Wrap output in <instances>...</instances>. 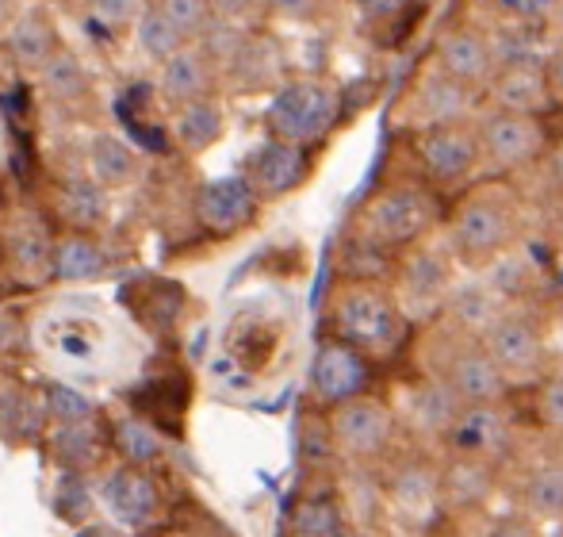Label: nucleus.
Returning <instances> with one entry per match:
<instances>
[{"label": "nucleus", "instance_id": "24", "mask_svg": "<svg viewBox=\"0 0 563 537\" xmlns=\"http://www.w3.org/2000/svg\"><path fill=\"white\" fill-rule=\"evenodd\" d=\"M46 407L43 392H35L31 384L8 381L0 384V441L8 449H31L46 438Z\"/></svg>", "mask_w": 563, "mask_h": 537}, {"label": "nucleus", "instance_id": "10", "mask_svg": "<svg viewBox=\"0 0 563 537\" xmlns=\"http://www.w3.org/2000/svg\"><path fill=\"white\" fill-rule=\"evenodd\" d=\"M475 139H479L483 165L495 173H518L526 165L541 162L544 150H549L541 116L510 112V108L495 105L483 116H475Z\"/></svg>", "mask_w": 563, "mask_h": 537}, {"label": "nucleus", "instance_id": "16", "mask_svg": "<svg viewBox=\"0 0 563 537\" xmlns=\"http://www.w3.org/2000/svg\"><path fill=\"white\" fill-rule=\"evenodd\" d=\"M311 173H314L311 150L268 134V139L245 157L242 177L250 180V188L257 193L261 204H276V200H284V196L296 193V188H303Z\"/></svg>", "mask_w": 563, "mask_h": 537}, {"label": "nucleus", "instance_id": "3", "mask_svg": "<svg viewBox=\"0 0 563 537\" xmlns=\"http://www.w3.org/2000/svg\"><path fill=\"white\" fill-rule=\"evenodd\" d=\"M445 219V200H441V188H433L430 180L402 177L387 180V185L372 188L364 196V204L353 216V231L361 242L376 250H407L415 242L430 239L433 231Z\"/></svg>", "mask_w": 563, "mask_h": 537}, {"label": "nucleus", "instance_id": "30", "mask_svg": "<svg viewBox=\"0 0 563 537\" xmlns=\"http://www.w3.org/2000/svg\"><path fill=\"white\" fill-rule=\"evenodd\" d=\"M227 134V112L216 97L188 100L173 116V139L180 142V150L188 154H208L211 146H219Z\"/></svg>", "mask_w": 563, "mask_h": 537}, {"label": "nucleus", "instance_id": "54", "mask_svg": "<svg viewBox=\"0 0 563 537\" xmlns=\"http://www.w3.org/2000/svg\"><path fill=\"white\" fill-rule=\"evenodd\" d=\"M338 537H372L368 530H361V526H345V530H341Z\"/></svg>", "mask_w": 563, "mask_h": 537}, {"label": "nucleus", "instance_id": "52", "mask_svg": "<svg viewBox=\"0 0 563 537\" xmlns=\"http://www.w3.org/2000/svg\"><path fill=\"white\" fill-rule=\"evenodd\" d=\"M77 537H126V530H119L115 523H97V518H92L89 526L77 530Z\"/></svg>", "mask_w": 563, "mask_h": 537}, {"label": "nucleus", "instance_id": "27", "mask_svg": "<svg viewBox=\"0 0 563 537\" xmlns=\"http://www.w3.org/2000/svg\"><path fill=\"white\" fill-rule=\"evenodd\" d=\"M112 268L108 246L100 242L97 231H62L54 234V257H51V276L66 284L81 281H100Z\"/></svg>", "mask_w": 563, "mask_h": 537}, {"label": "nucleus", "instance_id": "38", "mask_svg": "<svg viewBox=\"0 0 563 537\" xmlns=\"http://www.w3.org/2000/svg\"><path fill=\"white\" fill-rule=\"evenodd\" d=\"M276 62H280V54H276V46L268 43V39L261 35H245V43L238 46V54L227 62V74L234 77L242 89H261V85H280V77H276Z\"/></svg>", "mask_w": 563, "mask_h": 537}, {"label": "nucleus", "instance_id": "19", "mask_svg": "<svg viewBox=\"0 0 563 537\" xmlns=\"http://www.w3.org/2000/svg\"><path fill=\"white\" fill-rule=\"evenodd\" d=\"M261 200L242 173L208 177L196 193V216L211 234H238L257 219Z\"/></svg>", "mask_w": 563, "mask_h": 537}, {"label": "nucleus", "instance_id": "23", "mask_svg": "<svg viewBox=\"0 0 563 537\" xmlns=\"http://www.w3.org/2000/svg\"><path fill=\"white\" fill-rule=\"evenodd\" d=\"M43 342L54 358L69 361V365H92L100 361L108 346V330L100 319L81 311H54L51 319L43 322Z\"/></svg>", "mask_w": 563, "mask_h": 537}, {"label": "nucleus", "instance_id": "28", "mask_svg": "<svg viewBox=\"0 0 563 537\" xmlns=\"http://www.w3.org/2000/svg\"><path fill=\"white\" fill-rule=\"evenodd\" d=\"M85 169H89V177L97 180L100 188L115 193V188H126V185L139 180L142 157L126 139H119V134H112V131H100L89 139V150H85Z\"/></svg>", "mask_w": 563, "mask_h": 537}, {"label": "nucleus", "instance_id": "34", "mask_svg": "<svg viewBox=\"0 0 563 537\" xmlns=\"http://www.w3.org/2000/svg\"><path fill=\"white\" fill-rule=\"evenodd\" d=\"M35 74H38L43 92L51 100H58V105H81V100L89 97V69H85V62L77 58L69 46H62V43L54 46Z\"/></svg>", "mask_w": 563, "mask_h": 537}, {"label": "nucleus", "instance_id": "26", "mask_svg": "<svg viewBox=\"0 0 563 537\" xmlns=\"http://www.w3.org/2000/svg\"><path fill=\"white\" fill-rule=\"evenodd\" d=\"M211 85H216V66H211L208 54L196 43H185L169 58L157 62V89H162V97L173 108L188 105V100L211 97Z\"/></svg>", "mask_w": 563, "mask_h": 537}, {"label": "nucleus", "instance_id": "44", "mask_svg": "<svg viewBox=\"0 0 563 537\" xmlns=\"http://www.w3.org/2000/svg\"><path fill=\"white\" fill-rule=\"evenodd\" d=\"M146 0H89V12L97 15L100 23H108V28H134L139 23V15L146 12Z\"/></svg>", "mask_w": 563, "mask_h": 537}, {"label": "nucleus", "instance_id": "11", "mask_svg": "<svg viewBox=\"0 0 563 537\" xmlns=\"http://www.w3.org/2000/svg\"><path fill=\"white\" fill-rule=\"evenodd\" d=\"M487 358L495 361L498 376H503L510 388H521V384H537L544 376V335L526 311H514V307H503L495 315L487 330L479 335Z\"/></svg>", "mask_w": 563, "mask_h": 537}, {"label": "nucleus", "instance_id": "53", "mask_svg": "<svg viewBox=\"0 0 563 537\" xmlns=\"http://www.w3.org/2000/svg\"><path fill=\"white\" fill-rule=\"evenodd\" d=\"M549 173H552V180H556V188L563 193V142L549 154Z\"/></svg>", "mask_w": 563, "mask_h": 537}, {"label": "nucleus", "instance_id": "22", "mask_svg": "<svg viewBox=\"0 0 563 537\" xmlns=\"http://www.w3.org/2000/svg\"><path fill=\"white\" fill-rule=\"evenodd\" d=\"M441 469V507L449 511H479L490 495L498 492V472L503 464L490 461H475V457H460V453H445L438 457Z\"/></svg>", "mask_w": 563, "mask_h": 537}, {"label": "nucleus", "instance_id": "12", "mask_svg": "<svg viewBox=\"0 0 563 537\" xmlns=\"http://www.w3.org/2000/svg\"><path fill=\"white\" fill-rule=\"evenodd\" d=\"M372 381H376V361L364 358L361 350H353V346L338 342L330 335L314 346L311 369H307V392H311L319 410L364 396V392H372Z\"/></svg>", "mask_w": 563, "mask_h": 537}, {"label": "nucleus", "instance_id": "2", "mask_svg": "<svg viewBox=\"0 0 563 537\" xmlns=\"http://www.w3.org/2000/svg\"><path fill=\"white\" fill-rule=\"evenodd\" d=\"M521 204L503 185H475L456 196V204L445 208V246L452 262L464 268H487L506 254L521 234Z\"/></svg>", "mask_w": 563, "mask_h": 537}, {"label": "nucleus", "instance_id": "47", "mask_svg": "<svg viewBox=\"0 0 563 537\" xmlns=\"http://www.w3.org/2000/svg\"><path fill=\"white\" fill-rule=\"evenodd\" d=\"M327 12V0H268V15L288 23H311Z\"/></svg>", "mask_w": 563, "mask_h": 537}, {"label": "nucleus", "instance_id": "14", "mask_svg": "<svg viewBox=\"0 0 563 537\" xmlns=\"http://www.w3.org/2000/svg\"><path fill=\"white\" fill-rule=\"evenodd\" d=\"M97 500L119 530L139 534V530H146V526L157 523V511H162V487H157V480L150 476V469L119 461L97 480Z\"/></svg>", "mask_w": 563, "mask_h": 537}, {"label": "nucleus", "instance_id": "43", "mask_svg": "<svg viewBox=\"0 0 563 537\" xmlns=\"http://www.w3.org/2000/svg\"><path fill=\"white\" fill-rule=\"evenodd\" d=\"M299 449H303V461H307V464L338 461L334 441H330L327 410H322V415H311V418L303 423V430H299Z\"/></svg>", "mask_w": 563, "mask_h": 537}, {"label": "nucleus", "instance_id": "33", "mask_svg": "<svg viewBox=\"0 0 563 537\" xmlns=\"http://www.w3.org/2000/svg\"><path fill=\"white\" fill-rule=\"evenodd\" d=\"M108 188H100L92 177H69L58 188V216L69 231H100L108 223Z\"/></svg>", "mask_w": 563, "mask_h": 537}, {"label": "nucleus", "instance_id": "29", "mask_svg": "<svg viewBox=\"0 0 563 537\" xmlns=\"http://www.w3.org/2000/svg\"><path fill=\"white\" fill-rule=\"evenodd\" d=\"M349 526L345 500L338 487H311L291 503L288 534L291 537H338Z\"/></svg>", "mask_w": 563, "mask_h": 537}, {"label": "nucleus", "instance_id": "25", "mask_svg": "<svg viewBox=\"0 0 563 537\" xmlns=\"http://www.w3.org/2000/svg\"><path fill=\"white\" fill-rule=\"evenodd\" d=\"M43 441L51 449L54 464L69 472H92L112 449L108 446V430H100V415L81 418V423H51Z\"/></svg>", "mask_w": 563, "mask_h": 537}, {"label": "nucleus", "instance_id": "7", "mask_svg": "<svg viewBox=\"0 0 563 537\" xmlns=\"http://www.w3.org/2000/svg\"><path fill=\"white\" fill-rule=\"evenodd\" d=\"M384 464V476H379V487H384V500L395 515L407 526H433L445 507H441V469L438 457L426 453V449H395Z\"/></svg>", "mask_w": 563, "mask_h": 537}, {"label": "nucleus", "instance_id": "39", "mask_svg": "<svg viewBox=\"0 0 563 537\" xmlns=\"http://www.w3.org/2000/svg\"><path fill=\"white\" fill-rule=\"evenodd\" d=\"M134 39H139V51L154 62L169 58L173 51H180V46L188 43V39L180 35V31L173 28L162 12H157V8H146V12L139 15V23H134Z\"/></svg>", "mask_w": 563, "mask_h": 537}, {"label": "nucleus", "instance_id": "21", "mask_svg": "<svg viewBox=\"0 0 563 537\" xmlns=\"http://www.w3.org/2000/svg\"><path fill=\"white\" fill-rule=\"evenodd\" d=\"M487 97L495 108L541 116L552 105L549 81H544V62L537 58H498L495 74L487 81Z\"/></svg>", "mask_w": 563, "mask_h": 537}, {"label": "nucleus", "instance_id": "20", "mask_svg": "<svg viewBox=\"0 0 563 537\" xmlns=\"http://www.w3.org/2000/svg\"><path fill=\"white\" fill-rule=\"evenodd\" d=\"M433 66L467 89H487L498 66V51L479 28H449L433 46Z\"/></svg>", "mask_w": 563, "mask_h": 537}, {"label": "nucleus", "instance_id": "5", "mask_svg": "<svg viewBox=\"0 0 563 537\" xmlns=\"http://www.w3.org/2000/svg\"><path fill=\"white\" fill-rule=\"evenodd\" d=\"M341 120V89L327 77H288L273 89L265 128L273 139L296 146H319Z\"/></svg>", "mask_w": 563, "mask_h": 537}, {"label": "nucleus", "instance_id": "18", "mask_svg": "<svg viewBox=\"0 0 563 537\" xmlns=\"http://www.w3.org/2000/svg\"><path fill=\"white\" fill-rule=\"evenodd\" d=\"M475 97H479L475 89L452 81L449 74H441L438 66H430L422 77H418L415 89L407 92V100H402V123L415 131V128H430V123L472 120Z\"/></svg>", "mask_w": 563, "mask_h": 537}, {"label": "nucleus", "instance_id": "31", "mask_svg": "<svg viewBox=\"0 0 563 537\" xmlns=\"http://www.w3.org/2000/svg\"><path fill=\"white\" fill-rule=\"evenodd\" d=\"M518 511L537 523H560L563 515V461H544L521 476Z\"/></svg>", "mask_w": 563, "mask_h": 537}, {"label": "nucleus", "instance_id": "57", "mask_svg": "<svg viewBox=\"0 0 563 537\" xmlns=\"http://www.w3.org/2000/svg\"><path fill=\"white\" fill-rule=\"evenodd\" d=\"M560 526H563V515H560Z\"/></svg>", "mask_w": 563, "mask_h": 537}, {"label": "nucleus", "instance_id": "42", "mask_svg": "<svg viewBox=\"0 0 563 537\" xmlns=\"http://www.w3.org/2000/svg\"><path fill=\"white\" fill-rule=\"evenodd\" d=\"M533 410H537V423H541L544 430L563 434V373H552V376H541V381H537Z\"/></svg>", "mask_w": 563, "mask_h": 537}, {"label": "nucleus", "instance_id": "55", "mask_svg": "<svg viewBox=\"0 0 563 537\" xmlns=\"http://www.w3.org/2000/svg\"><path fill=\"white\" fill-rule=\"evenodd\" d=\"M0 296H4V281H0Z\"/></svg>", "mask_w": 563, "mask_h": 537}, {"label": "nucleus", "instance_id": "6", "mask_svg": "<svg viewBox=\"0 0 563 537\" xmlns=\"http://www.w3.org/2000/svg\"><path fill=\"white\" fill-rule=\"evenodd\" d=\"M327 426H330V441H334L338 461H349V464L387 461V457L399 449V434H402L391 403L376 399L372 392L330 407Z\"/></svg>", "mask_w": 563, "mask_h": 537}, {"label": "nucleus", "instance_id": "45", "mask_svg": "<svg viewBox=\"0 0 563 537\" xmlns=\"http://www.w3.org/2000/svg\"><path fill=\"white\" fill-rule=\"evenodd\" d=\"M211 15L238 28H253L261 15H268V0H208Z\"/></svg>", "mask_w": 563, "mask_h": 537}, {"label": "nucleus", "instance_id": "13", "mask_svg": "<svg viewBox=\"0 0 563 537\" xmlns=\"http://www.w3.org/2000/svg\"><path fill=\"white\" fill-rule=\"evenodd\" d=\"M514 434H518V423H514L506 399L464 403L441 449H445V453H460V457H475V461L503 464L514 449Z\"/></svg>", "mask_w": 563, "mask_h": 537}, {"label": "nucleus", "instance_id": "49", "mask_svg": "<svg viewBox=\"0 0 563 537\" xmlns=\"http://www.w3.org/2000/svg\"><path fill=\"white\" fill-rule=\"evenodd\" d=\"M487 537H541V523L529 515H521V511H510V515L495 518L490 523Z\"/></svg>", "mask_w": 563, "mask_h": 537}, {"label": "nucleus", "instance_id": "46", "mask_svg": "<svg viewBox=\"0 0 563 537\" xmlns=\"http://www.w3.org/2000/svg\"><path fill=\"white\" fill-rule=\"evenodd\" d=\"M506 20H518V23H544L556 8V0H490Z\"/></svg>", "mask_w": 563, "mask_h": 537}, {"label": "nucleus", "instance_id": "40", "mask_svg": "<svg viewBox=\"0 0 563 537\" xmlns=\"http://www.w3.org/2000/svg\"><path fill=\"white\" fill-rule=\"evenodd\" d=\"M43 407L51 423H81V418H97V403L85 399L77 388L69 384H46L43 388Z\"/></svg>", "mask_w": 563, "mask_h": 537}, {"label": "nucleus", "instance_id": "8", "mask_svg": "<svg viewBox=\"0 0 563 537\" xmlns=\"http://www.w3.org/2000/svg\"><path fill=\"white\" fill-rule=\"evenodd\" d=\"M410 154H415L418 169H422V180H430L433 188L467 185L483 165L472 120L415 128L410 131Z\"/></svg>", "mask_w": 563, "mask_h": 537}, {"label": "nucleus", "instance_id": "17", "mask_svg": "<svg viewBox=\"0 0 563 537\" xmlns=\"http://www.w3.org/2000/svg\"><path fill=\"white\" fill-rule=\"evenodd\" d=\"M0 250H4V265L23 284H46L54 257V234L46 219L31 208H15L0 223Z\"/></svg>", "mask_w": 563, "mask_h": 537}, {"label": "nucleus", "instance_id": "50", "mask_svg": "<svg viewBox=\"0 0 563 537\" xmlns=\"http://www.w3.org/2000/svg\"><path fill=\"white\" fill-rule=\"evenodd\" d=\"M407 4H410V0H353V8L368 23H395Z\"/></svg>", "mask_w": 563, "mask_h": 537}, {"label": "nucleus", "instance_id": "36", "mask_svg": "<svg viewBox=\"0 0 563 537\" xmlns=\"http://www.w3.org/2000/svg\"><path fill=\"white\" fill-rule=\"evenodd\" d=\"M58 46V31H54L51 15L43 8H31L20 20L8 28V54L15 58V66L38 69L46 62V54Z\"/></svg>", "mask_w": 563, "mask_h": 537}, {"label": "nucleus", "instance_id": "41", "mask_svg": "<svg viewBox=\"0 0 563 537\" xmlns=\"http://www.w3.org/2000/svg\"><path fill=\"white\" fill-rule=\"evenodd\" d=\"M154 8L188 39V43H196V39L208 31V23L216 20L211 8H208V0H157Z\"/></svg>", "mask_w": 563, "mask_h": 537}, {"label": "nucleus", "instance_id": "15", "mask_svg": "<svg viewBox=\"0 0 563 537\" xmlns=\"http://www.w3.org/2000/svg\"><path fill=\"white\" fill-rule=\"evenodd\" d=\"M460 407H464V403H456V396H452L445 384H438L426 373H418L415 381L402 384L399 396L391 403L402 430L415 434V438L426 441V446H445Z\"/></svg>", "mask_w": 563, "mask_h": 537}, {"label": "nucleus", "instance_id": "56", "mask_svg": "<svg viewBox=\"0 0 563 537\" xmlns=\"http://www.w3.org/2000/svg\"><path fill=\"white\" fill-rule=\"evenodd\" d=\"M169 537H188V534H169Z\"/></svg>", "mask_w": 563, "mask_h": 537}, {"label": "nucleus", "instance_id": "32", "mask_svg": "<svg viewBox=\"0 0 563 537\" xmlns=\"http://www.w3.org/2000/svg\"><path fill=\"white\" fill-rule=\"evenodd\" d=\"M498 311H503V304H498L495 288L487 281H467L452 284L445 307H441V319H449L452 327L467 330V335H483Z\"/></svg>", "mask_w": 563, "mask_h": 537}, {"label": "nucleus", "instance_id": "37", "mask_svg": "<svg viewBox=\"0 0 563 537\" xmlns=\"http://www.w3.org/2000/svg\"><path fill=\"white\" fill-rule=\"evenodd\" d=\"M97 484H92V472H69L62 469L58 484H54V515L66 526L81 530L97 518Z\"/></svg>", "mask_w": 563, "mask_h": 537}, {"label": "nucleus", "instance_id": "4", "mask_svg": "<svg viewBox=\"0 0 563 537\" xmlns=\"http://www.w3.org/2000/svg\"><path fill=\"white\" fill-rule=\"evenodd\" d=\"M418 373L433 376L456 396V403H498L510 396V384L498 376L487 358L479 335L452 327L449 319H430L426 338L418 346Z\"/></svg>", "mask_w": 563, "mask_h": 537}, {"label": "nucleus", "instance_id": "35", "mask_svg": "<svg viewBox=\"0 0 563 537\" xmlns=\"http://www.w3.org/2000/svg\"><path fill=\"white\" fill-rule=\"evenodd\" d=\"M108 446L119 453L123 464H139V469H150L165 457V438L154 423L139 415H123L108 426Z\"/></svg>", "mask_w": 563, "mask_h": 537}, {"label": "nucleus", "instance_id": "9", "mask_svg": "<svg viewBox=\"0 0 563 537\" xmlns=\"http://www.w3.org/2000/svg\"><path fill=\"white\" fill-rule=\"evenodd\" d=\"M399 265H395V299H399V307L407 311V319H438L441 307H445L449 292H452V254L449 246L438 250L430 246V239L415 242V246L399 250Z\"/></svg>", "mask_w": 563, "mask_h": 537}, {"label": "nucleus", "instance_id": "48", "mask_svg": "<svg viewBox=\"0 0 563 537\" xmlns=\"http://www.w3.org/2000/svg\"><path fill=\"white\" fill-rule=\"evenodd\" d=\"M27 350V322L15 311L0 307V358H12V353Z\"/></svg>", "mask_w": 563, "mask_h": 537}, {"label": "nucleus", "instance_id": "51", "mask_svg": "<svg viewBox=\"0 0 563 537\" xmlns=\"http://www.w3.org/2000/svg\"><path fill=\"white\" fill-rule=\"evenodd\" d=\"M544 81H549L552 105L563 108V43L549 54V58H544Z\"/></svg>", "mask_w": 563, "mask_h": 537}, {"label": "nucleus", "instance_id": "1", "mask_svg": "<svg viewBox=\"0 0 563 537\" xmlns=\"http://www.w3.org/2000/svg\"><path fill=\"white\" fill-rule=\"evenodd\" d=\"M330 338L361 350L372 361H391L407 350L410 327L407 311L395 299L391 284L376 276H338L327 296Z\"/></svg>", "mask_w": 563, "mask_h": 537}]
</instances>
